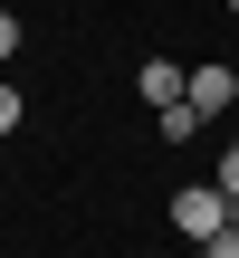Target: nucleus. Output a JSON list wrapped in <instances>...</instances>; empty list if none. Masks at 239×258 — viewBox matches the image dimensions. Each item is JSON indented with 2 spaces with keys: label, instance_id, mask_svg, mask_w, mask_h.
<instances>
[{
  "label": "nucleus",
  "instance_id": "nucleus-1",
  "mask_svg": "<svg viewBox=\"0 0 239 258\" xmlns=\"http://www.w3.org/2000/svg\"><path fill=\"white\" fill-rule=\"evenodd\" d=\"M230 191H220V182H182V191H172V230H182V239H192V249H211V239H220V230H230Z\"/></svg>",
  "mask_w": 239,
  "mask_h": 258
},
{
  "label": "nucleus",
  "instance_id": "nucleus-2",
  "mask_svg": "<svg viewBox=\"0 0 239 258\" xmlns=\"http://www.w3.org/2000/svg\"><path fill=\"white\" fill-rule=\"evenodd\" d=\"M134 86H144V105H153V115L192 105V67H172V57H144V77H134Z\"/></svg>",
  "mask_w": 239,
  "mask_h": 258
},
{
  "label": "nucleus",
  "instance_id": "nucleus-3",
  "mask_svg": "<svg viewBox=\"0 0 239 258\" xmlns=\"http://www.w3.org/2000/svg\"><path fill=\"white\" fill-rule=\"evenodd\" d=\"M230 96H239L230 67H192V115H201V124H220V115H230Z\"/></svg>",
  "mask_w": 239,
  "mask_h": 258
},
{
  "label": "nucleus",
  "instance_id": "nucleus-4",
  "mask_svg": "<svg viewBox=\"0 0 239 258\" xmlns=\"http://www.w3.org/2000/svg\"><path fill=\"white\" fill-rule=\"evenodd\" d=\"M153 124H163V144H201V134H211V124H201L192 105H172V115H153Z\"/></svg>",
  "mask_w": 239,
  "mask_h": 258
},
{
  "label": "nucleus",
  "instance_id": "nucleus-5",
  "mask_svg": "<svg viewBox=\"0 0 239 258\" xmlns=\"http://www.w3.org/2000/svg\"><path fill=\"white\" fill-rule=\"evenodd\" d=\"M19 115H29V96H19V86H10V77H0V144H10V134H19Z\"/></svg>",
  "mask_w": 239,
  "mask_h": 258
},
{
  "label": "nucleus",
  "instance_id": "nucleus-6",
  "mask_svg": "<svg viewBox=\"0 0 239 258\" xmlns=\"http://www.w3.org/2000/svg\"><path fill=\"white\" fill-rule=\"evenodd\" d=\"M19 38H29V29H19V10H0V67L19 57Z\"/></svg>",
  "mask_w": 239,
  "mask_h": 258
},
{
  "label": "nucleus",
  "instance_id": "nucleus-7",
  "mask_svg": "<svg viewBox=\"0 0 239 258\" xmlns=\"http://www.w3.org/2000/svg\"><path fill=\"white\" fill-rule=\"evenodd\" d=\"M211 182H220V191H230V201H239V144H230V153H220V172H211Z\"/></svg>",
  "mask_w": 239,
  "mask_h": 258
},
{
  "label": "nucleus",
  "instance_id": "nucleus-8",
  "mask_svg": "<svg viewBox=\"0 0 239 258\" xmlns=\"http://www.w3.org/2000/svg\"><path fill=\"white\" fill-rule=\"evenodd\" d=\"M192 258H211V249H192Z\"/></svg>",
  "mask_w": 239,
  "mask_h": 258
},
{
  "label": "nucleus",
  "instance_id": "nucleus-9",
  "mask_svg": "<svg viewBox=\"0 0 239 258\" xmlns=\"http://www.w3.org/2000/svg\"><path fill=\"white\" fill-rule=\"evenodd\" d=\"M230 10H239V0H230Z\"/></svg>",
  "mask_w": 239,
  "mask_h": 258
}]
</instances>
